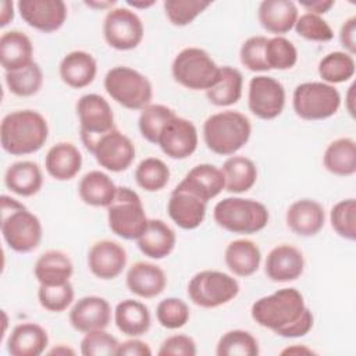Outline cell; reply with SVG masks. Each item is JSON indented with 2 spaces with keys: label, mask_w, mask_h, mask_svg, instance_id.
<instances>
[{
  "label": "cell",
  "mask_w": 356,
  "mask_h": 356,
  "mask_svg": "<svg viewBox=\"0 0 356 356\" xmlns=\"http://www.w3.org/2000/svg\"><path fill=\"white\" fill-rule=\"evenodd\" d=\"M252 318L282 338H299L313 328L314 317L296 288H281L257 299L250 309Z\"/></svg>",
  "instance_id": "1"
},
{
  "label": "cell",
  "mask_w": 356,
  "mask_h": 356,
  "mask_svg": "<svg viewBox=\"0 0 356 356\" xmlns=\"http://www.w3.org/2000/svg\"><path fill=\"white\" fill-rule=\"evenodd\" d=\"M49 136L46 118L35 110H15L3 117L0 124V143L11 156L36 153Z\"/></svg>",
  "instance_id": "2"
},
{
  "label": "cell",
  "mask_w": 356,
  "mask_h": 356,
  "mask_svg": "<svg viewBox=\"0 0 356 356\" xmlns=\"http://www.w3.org/2000/svg\"><path fill=\"white\" fill-rule=\"evenodd\" d=\"M1 235L4 242L18 253L35 250L43 235L42 222L17 199L1 195Z\"/></svg>",
  "instance_id": "3"
},
{
  "label": "cell",
  "mask_w": 356,
  "mask_h": 356,
  "mask_svg": "<svg viewBox=\"0 0 356 356\" xmlns=\"http://www.w3.org/2000/svg\"><path fill=\"white\" fill-rule=\"evenodd\" d=\"M250 134L249 118L234 110L211 114L203 122V140L218 156H234L248 143Z\"/></svg>",
  "instance_id": "4"
},
{
  "label": "cell",
  "mask_w": 356,
  "mask_h": 356,
  "mask_svg": "<svg viewBox=\"0 0 356 356\" xmlns=\"http://www.w3.org/2000/svg\"><path fill=\"white\" fill-rule=\"evenodd\" d=\"M213 218L228 232L252 235L266 228L270 214L267 207L257 200L232 196L216 203Z\"/></svg>",
  "instance_id": "5"
},
{
  "label": "cell",
  "mask_w": 356,
  "mask_h": 356,
  "mask_svg": "<svg viewBox=\"0 0 356 356\" xmlns=\"http://www.w3.org/2000/svg\"><path fill=\"white\" fill-rule=\"evenodd\" d=\"M103 83L108 96L129 110L145 108L153 97V86L147 76L127 65L108 70Z\"/></svg>",
  "instance_id": "6"
},
{
  "label": "cell",
  "mask_w": 356,
  "mask_h": 356,
  "mask_svg": "<svg viewBox=\"0 0 356 356\" xmlns=\"http://www.w3.org/2000/svg\"><path fill=\"white\" fill-rule=\"evenodd\" d=\"M175 82L191 90H209L218 79L220 67L200 47L182 49L171 64Z\"/></svg>",
  "instance_id": "7"
},
{
  "label": "cell",
  "mask_w": 356,
  "mask_h": 356,
  "mask_svg": "<svg viewBox=\"0 0 356 356\" xmlns=\"http://www.w3.org/2000/svg\"><path fill=\"white\" fill-rule=\"evenodd\" d=\"M147 220L140 196L128 186H118L107 207V222L111 232L122 239L136 241L145 231Z\"/></svg>",
  "instance_id": "8"
},
{
  "label": "cell",
  "mask_w": 356,
  "mask_h": 356,
  "mask_svg": "<svg viewBox=\"0 0 356 356\" xmlns=\"http://www.w3.org/2000/svg\"><path fill=\"white\" fill-rule=\"evenodd\" d=\"M339 106L338 89L321 81L299 83L292 95L293 111L305 121L327 120L339 110Z\"/></svg>",
  "instance_id": "9"
},
{
  "label": "cell",
  "mask_w": 356,
  "mask_h": 356,
  "mask_svg": "<svg viewBox=\"0 0 356 356\" xmlns=\"http://www.w3.org/2000/svg\"><path fill=\"white\" fill-rule=\"evenodd\" d=\"M189 300L203 309H214L229 303L239 293V282L218 270H202L188 282Z\"/></svg>",
  "instance_id": "10"
},
{
  "label": "cell",
  "mask_w": 356,
  "mask_h": 356,
  "mask_svg": "<svg viewBox=\"0 0 356 356\" xmlns=\"http://www.w3.org/2000/svg\"><path fill=\"white\" fill-rule=\"evenodd\" d=\"M79 134L83 146L92 152L96 142L115 128L110 103L97 93H86L76 103Z\"/></svg>",
  "instance_id": "11"
},
{
  "label": "cell",
  "mask_w": 356,
  "mask_h": 356,
  "mask_svg": "<svg viewBox=\"0 0 356 356\" xmlns=\"http://www.w3.org/2000/svg\"><path fill=\"white\" fill-rule=\"evenodd\" d=\"M145 28L139 15L128 7L108 10L103 21V36L115 50L127 51L138 47L143 39Z\"/></svg>",
  "instance_id": "12"
},
{
  "label": "cell",
  "mask_w": 356,
  "mask_h": 356,
  "mask_svg": "<svg viewBox=\"0 0 356 356\" xmlns=\"http://www.w3.org/2000/svg\"><path fill=\"white\" fill-rule=\"evenodd\" d=\"M248 107L260 120L277 118L285 107L284 85L268 75H256L249 81Z\"/></svg>",
  "instance_id": "13"
},
{
  "label": "cell",
  "mask_w": 356,
  "mask_h": 356,
  "mask_svg": "<svg viewBox=\"0 0 356 356\" xmlns=\"http://www.w3.org/2000/svg\"><path fill=\"white\" fill-rule=\"evenodd\" d=\"M90 153L100 167L111 172H121L131 167L136 152L132 140L114 128L96 142Z\"/></svg>",
  "instance_id": "14"
},
{
  "label": "cell",
  "mask_w": 356,
  "mask_h": 356,
  "mask_svg": "<svg viewBox=\"0 0 356 356\" xmlns=\"http://www.w3.org/2000/svg\"><path fill=\"white\" fill-rule=\"evenodd\" d=\"M199 135L195 124L186 118L175 115L163 128L157 146L172 160H184L197 149Z\"/></svg>",
  "instance_id": "15"
},
{
  "label": "cell",
  "mask_w": 356,
  "mask_h": 356,
  "mask_svg": "<svg viewBox=\"0 0 356 356\" xmlns=\"http://www.w3.org/2000/svg\"><path fill=\"white\" fill-rule=\"evenodd\" d=\"M17 8L29 26L43 33L58 31L67 19V6L63 0H19Z\"/></svg>",
  "instance_id": "16"
},
{
  "label": "cell",
  "mask_w": 356,
  "mask_h": 356,
  "mask_svg": "<svg viewBox=\"0 0 356 356\" xmlns=\"http://www.w3.org/2000/svg\"><path fill=\"white\" fill-rule=\"evenodd\" d=\"M68 318L72 328L82 334L104 330L111 321V307L102 296H83L74 303Z\"/></svg>",
  "instance_id": "17"
},
{
  "label": "cell",
  "mask_w": 356,
  "mask_h": 356,
  "mask_svg": "<svg viewBox=\"0 0 356 356\" xmlns=\"http://www.w3.org/2000/svg\"><path fill=\"white\" fill-rule=\"evenodd\" d=\"M127 266V252L115 241L95 242L88 252V267L100 280L117 278Z\"/></svg>",
  "instance_id": "18"
},
{
  "label": "cell",
  "mask_w": 356,
  "mask_h": 356,
  "mask_svg": "<svg viewBox=\"0 0 356 356\" xmlns=\"http://www.w3.org/2000/svg\"><path fill=\"white\" fill-rule=\"evenodd\" d=\"M305 270L303 253L292 245L282 243L273 248L264 263L267 278L274 282H289L298 280Z\"/></svg>",
  "instance_id": "19"
},
{
  "label": "cell",
  "mask_w": 356,
  "mask_h": 356,
  "mask_svg": "<svg viewBox=\"0 0 356 356\" xmlns=\"http://www.w3.org/2000/svg\"><path fill=\"white\" fill-rule=\"evenodd\" d=\"M175 188L186 191L207 203L225 189V181L221 168L203 163L189 170Z\"/></svg>",
  "instance_id": "20"
},
{
  "label": "cell",
  "mask_w": 356,
  "mask_h": 356,
  "mask_svg": "<svg viewBox=\"0 0 356 356\" xmlns=\"http://www.w3.org/2000/svg\"><path fill=\"white\" fill-rule=\"evenodd\" d=\"M207 203L197 196L174 188L167 203L170 218L182 229H196L204 221Z\"/></svg>",
  "instance_id": "21"
},
{
  "label": "cell",
  "mask_w": 356,
  "mask_h": 356,
  "mask_svg": "<svg viewBox=\"0 0 356 356\" xmlns=\"http://www.w3.org/2000/svg\"><path fill=\"white\" fill-rule=\"evenodd\" d=\"M285 221L293 234L299 236H314L324 227L325 213L317 200L299 199L288 207Z\"/></svg>",
  "instance_id": "22"
},
{
  "label": "cell",
  "mask_w": 356,
  "mask_h": 356,
  "mask_svg": "<svg viewBox=\"0 0 356 356\" xmlns=\"http://www.w3.org/2000/svg\"><path fill=\"white\" fill-rule=\"evenodd\" d=\"M125 282L134 295L150 299L165 289L167 277L160 266L149 261H136L128 268Z\"/></svg>",
  "instance_id": "23"
},
{
  "label": "cell",
  "mask_w": 356,
  "mask_h": 356,
  "mask_svg": "<svg viewBox=\"0 0 356 356\" xmlns=\"http://www.w3.org/2000/svg\"><path fill=\"white\" fill-rule=\"evenodd\" d=\"M299 17L292 0H263L257 8V19L263 29L275 36L289 32Z\"/></svg>",
  "instance_id": "24"
},
{
  "label": "cell",
  "mask_w": 356,
  "mask_h": 356,
  "mask_svg": "<svg viewBox=\"0 0 356 356\" xmlns=\"http://www.w3.org/2000/svg\"><path fill=\"white\" fill-rule=\"evenodd\" d=\"M61 81L74 89L89 86L97 74V63L95 57L83 50H72L67 53L58 65Z\"/></svg>",
  "instance_id": "25"
},
{
  "label": "cell",
  "mask_w": 356,
  "mask_h": 356,
  "mask_svg": "<svg viewBox=\"0 0 356 356\" xmlns=\"http://www.w3.org/2000/svg\"><path fill=\"white\" fill-rule=\"evenodd\" d=\"M139 250L150 259H164L175 248L177 235L174 229L159 218L147 220V225L136 239Z\"/></svg>",
  "instance_id": "26"
},
{
  "label": "cell",
  "mask_w": 356,
  "mask_h": 356,
  "mask_svg": "<svg viewBox=\"0 0 356 356\" xmlns=\"http://www.w3.org/2000/svg\"><path fill=\"white\" fill-rule=\"evenodd\" d=\"M49 345L46 330L36 323L17 324L7 339V352L11 356H39Z\"/></svg>",
  "instance_id": "27"
},
{
  "label": "cell",
  "mask_w": 356,
  "mask_h": 356,
  "mask_svg": "<svg viewBox=\"0 0 356 356\" xmlns=\"http://www.w3.org/2000/svg\"><path fill=\"white\" fill-rule=\"evenodd\" d=\"M44 168L51 178L57 181H70L82 168V154L74 143L58 142L47 150Z\"/></svg>",
  "instance_id": "28"
},
{
  "label": "cell",
  "mask_w": 356,
  "mask_h": 356,
  "mask_svg": "<svg viewBox=\"0 0 356 356\" xmlns=\"http://www.w3.org/2000/svg\"><path fill=\"white\" fill-rule=\"evenodd\" d=\"M33 46L21 31H7L0 38V63L6 72L17 71L33 63Z\"/></svg>",
  "instance_id": "29"
},
{
  "label": "cell",
  "mask_w": 356,
  "mask_h": 356,
  "mask_svg": "<svg viewBox=\"0 0 356 356\" xmlns=\"http://www.w3.org/2000/svg\"><path fill=\"white\" fill-rule=\"evenodd\" d=\"M4 185L18 196H33L42 189L43 185L42 170L35 161H15L6 170Z\"/></svg>",
  "instance_id": "30"
},
{
  "label": "cell",
  "mask_w": 356,
  "mask_h": 356,
  "mask_svg": "<svg viewBox=\"0 0 356 356\" xmlns=\"http://www.w3.org/2000/svg\"><path fill=\"white\" fill-rule=\"evenodd\" d=\"M224 261L234 275L250 277L260 267L261 252L250 239H235L227 245Z\"/></svg>",
  "instance_id": "31"
},
{
  "label": "cell",
  "mask_w": 356,
  "mask_h": 356,
  "mask_svg": "<svg viewBox=\"0 0 356 356\" xmlns=\"http://www.w3.org/2000/svg\"><path fill=\"white\" fill-rule=\"evenodd\" d=\"M74 273L70 256L61 250H47L40 254L33 266V274L39 285H58L68 282Z\"/></svg>",
  "instance_id": "32"
},
{
  "label": "cell",
  "mask_w": 356,
  "mask_h": 356,
  "mask_svg": "<svg viewBox=\"0 0 356 356\" xmlns=\"http://www.w3.org/2000/svg\"><path fill=\"white\" fill-rule=\"evenodd\" d=\"M114 323L124 335L134 338L149 331L152 325V316L145 303L134 299H125L118 302L114 309Z\"/></svg>",
  "instance_id": "33"
},
{
  "label": "cell",
  "mask_w": 356,
  "mask_h": 356,
  "mask_svg": "<svg viewBox=\"0 0 356 356\" xmlns=\"http://www.w3.org/2000/svg\"><path fill=\"white\" fill-rule=\"evenodd\" d=\"M117 185L103 171L92 170L86 172L79 184L78 193L85 204L93 207H108L117 193Z\"/></svg>",
  "instance_id": "34"
},
{
  "label": "cell",
  "mask_w": 356,
  "mask_h": 356,
  "mask_svg": "<svg viewBox=\"0 0 356 356\" xmlns=\"http://www.w3.org/2000/svg\"><path fill=\"white\" fill-rule=\"evenodd\" d=\"M325 170L338 177H350L356 172V143L352 138H338L324 150Z\"/></svg>",
  "instance_id": "35"
},
{
  "label": "cell",
  "mask_w": 356,
  "mask_h": 356,
  "mask_svg": "<svg viewBox=\"0 0 356 356\" xmlns=\"http://www.w3.org/2000/svg\"><path fill=\"white\" fill-rule=\"evenodd\" d=\"M243 89V76L239 70L224 65L220 67L217 82L206 90L209 102L217 107H228L239 102Z\"/></svg>",
  "instance_id": "36"
},
{
  "label": "cell",
  "mask_w": 356,
  "mask_h": 356,
  "mask_svg": "<svg viewBox=\"0 0 356 356\" xmlns=\"http://www.w3.org/2000/svg\"><path fill=\"white\" fill-rule=\"evenodd\" d=\"M225 189L231 193H243L257 181V167L249 157L229 156L221 167Z\"/></svg>",
  "instance_id": "37"
},
{
  "label": "cell",
  "mask_w": 356,
  "mask_h": 356,
  "mask_svg": "<svg viewBox=\"0 0 356 356\" xmlns=\"http://www.w3.org/2000/svg\"><path fill=\"white\" fill-rule=\"evenodd\" d=\"M317 71L321 82L328 85L342 83L353 78L356 71L355 58L346 51H331L320 60Z\"/></svg>",
  "instance_id": "38"
},
{
  "label": "cell",
  "mask_w": 356,
  "mask_h": 356,
  "mask_svg": "<svg viewBox=\"0 0 356 356\" xmlns=\"http://www.w3.org/2000/svg\"><path fill=\"white\" fill-rule=\"evenodd\" d=\"M4 79L13 95L19 97H29L40 90L43 85V71L40 65L33 61L25 68L6 72Z\"/></svg>",
  "instance_id": "39"
},
{
  "label": "cell",
  "mask_w": 356,
  "mask_h": 356,
  "mask_svg": "<svg viewBox=\"0 0 356 356\" xmlns=\"http://www.w3.org/2000/svg\"><path fill=\"white\" fill-rule=\"evenodd\" d=\"M175 111L164 104H147L140 110L138 127L140 135L150 143L157 145L159 136L165 124L175 117Z\"/></svg>",
  "instance_id": "40"
},
{
  "label": "cell",
  "mask_w": 356,
  "mask_h": 356,
  "mask_svg": "<svg viewBox=\"0 0 356 356\" xmlns=\"http://www.w3.org/2000/svg\"><path fill=\"white\" fill-rule=\"evenodd\" d=\"M135 181L146 192H159L170 181L168 165L157 157L143 159L135 168Z\"/></svg>",
  "instance_id": "41"
},
{
  "label": "cell",
  "mask_w": 356,
  "mask_h": 356,
  "mask_svg": "<svg viewBox=\"0 0 356 356\" xmlns=\"http://www.w3.org/2000/svg\"><path fill=\"white\" fill-rule=\"evenodd\" d=\"M260 352L257 339L245 330H231L217 342V356H257Z\"/></svg>",
  "instance_id": "42"
},
{
  "label": "cell",
  "mask_w": 356,
  "mask_h": 356,
  "mask_svg": "<svg viewBox=\"0 0 356 356\" xmlns=\"http://www.w3.org/2000/svg\"><path fill=\"white\" fill-rule=\"evenodd\" d=\"M266 63L270 70H291L298 63V50L285 36L268 38L266 46Z\"/></svg>",
  "instance_id": "43"
},
{
  "label": "cell",
  "mask_w": 356,
  "mask_h": 356,
  "mask_svg": "<svg viewBox=\"0 0 356 356\" xmlns=\"http://www.w3.org/2000/svg\"><path fill=\"white\" fill-rule=\"evenodd\" d=\"M332 229L343 239H356V200L353 197L339 200L330 211Z\"/></svg>",
  "instance_id": "44"
},
{
  "label": "cell",
  "mask_w": 356,
  "mask_h": 356,
  "mask_svg": "<svg viewBox=\"0 0 356 356\" xmlns=\"http://www.w3.org/2000/svg\"><path fill=\"white\" fill-rule=\"evenodd\" d=\"M210 6V1L202 0H165L163 3L165 17L175 26L192 24Z\"/></svg>",
  "instance_id": "45"
},
{
  "label": "cell",
  "mask_w": 356,
  "mask_h": 356,
  "mask_svg": "<svg viewBox=\"0 0 356 356\" xmlns=\"http://www.w3.org/2000/svg\"><path fill=\"white\" fill-rule=\"evenodd\" d=\"M156 317L161 327L178 330L184 327L191 317L189 306L179 298H165L156 307Z\"/></svg>",
  "instance_id": "46"
},
{
  "label": "cell",
  "mask_w": 356,
  "mask_h": 356,
  "mask_svg": "<svg viewBox=\"0 0 356 356\" xmlns=\"http://www.w3.org/2000/svg\"><path fill=\"white\" fill-rule=\"evenodd\" d=\"M38 299L47 312H64L74 302V286L70 281L58 285H39Z\"/></svg>",
  "instance_id": "47"
},
{
  "label": "cell",
  "mask_w": 356,
  "mask_h": 356,
  "mask_svg": "<svg viewBox=\"0 0 356 356\" xmlns=\"http://www.w3.org/2000/svg\"><path fill=\"white\" fill-rule=\"evenodd\" d=\"M268 38L263 35H256L248 38L239 50V58L243 67L253 72H266L268 71L266 63V46Z\"/></svg>",
  "instance_id": "48"
},
{
  "label": "cell",
  "mask_w": 356,
  "mask_h": 356,
  "mask_svg": "<svg viewBox=\"0 0 356 356\" xmlns=\"http://www.w3.org/2000/svg\"><path fill=\"white\" fill-rule=\"evenodd\" d=\"M293 28L300 38L312 42H330L334 38V32L328 22L321 15L312 13L299 15Z\"/></svg>",
  "instance_id": "49"
},
{
  "label": "cell",
  "mask_w": 356,
  "mask_h": 356,
  "mask_svg": "<svg viewBox=\"0 0 356 356\" xmlns=\"http://www.w3.org/2000/svg\"><path fill=\"white\" fill-rule=\"evenodd\" d=\"M120 342L104 330L86 332L81 341V353L83 356H111L117 355Z\"/></svg>",
  "instance_id": "50"
},
{
  "label": "cell",
  "mask_w": 356,
  "mask_h": 356,
  "mask_svg": "<svg viewBox=\"0 0 356 356\" xmlns=\"http://www.w3.org/2000/svg\"><path fill=\"white\" fill-rule=\"evenodd\" d=\"M196 353V342L185 334H175L165 338L157 350L159 356H195Z\"/></svg>",
  "instance_id": "51"
},
{
  "label": "cell",
  "mask_w": 356,
  "mask_h": 356,
  "mask_svg": "<svg viewBox=\"0 0 356 356\" xmlns=\"http://www.w3.org/2000/svg\"><path fill=\"white\" fill-rule=\"evenodd\" d=\"M339 42L342 47L353 56L356 53V17L352 15L343 21L339 31Z\"/></svg>",
  "instance_id": "52"
},
{
  "label": "cell",
  "mask_w": 356,
  "mask_h": 356,
  "mask_svg": "<svg viewBox=\"0 0 356 356\" xmlns=\"http://www.w3.org/2000/svg\"><path fill=\"white\" fill-rule=\"evenodd\" d=\"M117 355L118 356H150L152 349L146 342L138 339V337H134L132 339L124 341L122 343L118 345Z\"/></svg>",
  "instance_id": "53"
},
{
  "label": "cell",
  "mask_w": 356,
  "mask_h": 356,
  "mask_svg": "<svg viewBox=\"0 0 356 356\" xmlns=\"http://www.w3.org/2000/svg\"><path fill=\"white\" fill-rule=\"evenodd\" d=\"M300 7L306 8L307 13L316 14V15H323L334 7L335 1L334 0H314V1H299Z\"/></svg>",
  "instance_id": "54"
},
{
  "label": "cell",
  "mask_w": 356,
  "mask_h": 356,
  "mask_svg": "<svg viewBox=\"0 0 356 356\" xmlns=\"http://www.w3.org/2000/svg\"><path fill=\"white\" fill-rule=\"evenodd\" d=\"M14 18V3L10 0H3L0 3V26L4 28Z\"/></svg>",
  "instance_id": "55"
},
{
  "label": "cell",
  "mask_w": 356,
  "mask_h": 356,
  "mask_svg": "<svg viewBox=\"0 0 356 356\" xmlns=\"http://www.w3.org/2000/svg\"><path fill=\"white\" fill-rule=\"evenodd\" d=\"M314 352L305 345H292L281 350V355H313Z\"/></svg>",
  "instance_id": "56"
},
{
  "label": "cell",
  "mask_w": 356,
  "mask_h": 356,
  "mask_svg": "<svg viewBox=\"0 0 356 356\" xmlns=\"http://www.w3.org/2000/svg\"><path fill=\"white\" fill-rule=\"evenodd\" d=\"M85 4L90 8H96V10H106V8H110L114 7L117 4V1H85Z\"/></svg>",
  "instance_id": "57"
},
{
  "label": "cell",
  "mask_w": 356,
  "mask_h": 356,
  "mask_svg": "<svg viewBox=\"0 0 356 356\" xmlns=\"http://www.w3.org/2000/svg\"><path fill=\"white\" fill-rule=\"evenodd\" d=\"M49 355H61V356H67V355H75V350L65 346V345H58L56 348H53L51 350L47 352Z\"/></svg>",
  "instance_id": "58"
},
{
  "label": "cell",
  "mask_w": 356,
  "mask_h": 356,
  "mask_svg": "<svg viewBox=\"0 0 356 356\" xmlns=\"http://www.w3.org/2000/svg\"><path fill=\"white\" fill-rule=\"evenodd\" d=\"M353 90H355V85H352L348 90L346 95V108L349 111V114L353 117L355 115V110H353Z\"/></svg>",
  "instance_id": "59"
},
{
  "label": "cell",
  "mask_w": 356,
  "mask_h": 356,
  "mask_svg": "<svg viewBox=\"0 0 356 356\" xmlns=\"http://www.w3.org/2000/svg\"><path fill=\"white\" fill-rule=\"evenodd\" d=\"M127 4H128L129 7H134V8H149V7L154 6L156 1H154V0H149V1H129V0H128Z\"/></svg>",
  "instance_id": "60"
}]
</instances>
